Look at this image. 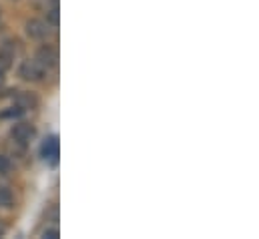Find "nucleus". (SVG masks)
<instances>
[{"instance_id": "nucleus-10", "label": "nucleus", "mask_w": 259, "mask_h": 239, "mask_svg": "<svg viewBox=\"0 0 259 239\" xmlns=\"http://www.w3.org/2000/svg\"><path fill=\"white\" fill-rule=\"evenodd\" d=\"M8 171H10V161H8V157L0 155V173L4 175V173H8Z\"/></svg>"}, {"instance_id": "nucleus-13", "label": "nucleus", "mask_w": 259, "mask_h": 239, "mask_svg": "<svg viewBox=\"0 0 259 239\" xmlns=\"http://www.w3.org/2000/svg\"><path fill=\"white\" fill-rule=\"evenodd\" d=\"M2 83H4V76H2V72H0V85H2Z\"/></svg>"}, {"instance_id": "nucleus-9", "label": "nucleus", "mask_w": 259, "mask_h": 239, "mask_svg": "<svg viewBox=\"0 0 259 239\" xmlns=\"http://www.w3.org/2000/svg\"><path fill=\"white\" fill-rule=\"evenodd\" d=\"M49 22L55 24V26L59 24V8H57V6H53V8L49 10Z\"/></svg>"}, {"instance_id": "nucleus-7", "label": "nucleus", "mask_w": 259, "mask_h": 239, "mask_svg": "<svg viewBox=\"0 0 259 239\" xmlns=\"http://www.w3.org/2000/svg\"><path fill=\"white\" fill-rule=\"evenodd\" d=\"M12 205V193L6 187H0V207H10Z\"/></svg>"}, {"instance_id": "nucleus-8", "label": "nucleus", "mask_w": 259, "mask_h": 239, "mask_svg": "<svg viewBox=\"0 0 259 239\" xmlns=\"http://www.w3.org/2000/svg\"><path fill=\"white\" fill-rule=\"evenodd\" d=\"M10 57H6V55H4V53H0V72H2V74H4V70H8V68H10Z\"/></svg>"}, {"instance_id": "nucleus-12", "label": "nucleus", "mask_w": 259, "mask_h": 239, "mask_svg": "<svg viewBox=\"0 0 259 239\" xmlns=\"http://www.w3.org/2000/svg\"><path fill=\"white\" fill-rule=\"evenodd\" d=\"M4 233H6V227H4V223H2V221H0V237H2V235H4Z\"/></svg>"}, {"instance_id": "nucleus-2", "label": "nucleus", "mask_w": 259, "mask_h": 239, "mask_svg": "<svg viewBox=\"0 0 259 239\" xmlns=\"http://www.w3.org/2000/svg\"><path fill=\"white\" fill-rule=\"evenodd\" d=\"M49 32V24H45L42 20H28L26 22V34L30 38H45Z\"/></svg>"}, {"instance_id": "nucleus-6", "label": "nucleus", "mask_w": 259, "mask_h": 239, "mask_svg": "<svg viewBox=\"0 0 259 239\" xmlns=\"http://www.w3.org/2000/svg\"><path fill=\"white\" fill-rule=\"evenodd\" d=\"M38 103H36V99L30 95V93H20L18 97H16V107L18 109H34Z\"/></svg>"}, {"instance_id": "nucleus-3", "label": "nucleus", "mask_w": 259, "mask_h": 239, "mask_svg": "<svg viewBox=\"0 0 259 239\" xmlns=\"http://www.w3.org/2000/svg\"><path fill=\"white\" fill-rule=\"evenodd\" d=\"M40 153H42L45 159H57L59 157V139L57 137L45 139V143L40 147Z\"/></svg>"}, {"instance_id": "nucleus-11", "label": "nucleus", "mask_w": 259, "mask_h": 239, "mask_svg": "<svg viewBox=\"0 0 259 239\" xmlns=\"http://www.w3.org/2000/svg\"><path fill=\"white\" fill-rule=\"evenodd\" d=\"M42 237L45 239H57L59 237V231H57V229H47V231L42 233Z\"/></svg>"}, {"instance_id": "nucleus-1", "label": "nucleus", "mask_w": 259, "mask_h": 239, "mask_svg": "<svg viewBox=\"0 0 259 239\" xmlns=\"http://www.w3.org/2000/svg\"><path fill=\"white\" fill-rule=\"evenodd\" d=\"M45 74V66L38 64L36 60H24L20 66V76L26 81H40Z\"/></svg>"}, {"instance_id": "nucleus-5", "label": "nucleus", "mask_w": 259, "mask_h": 239, "mask_svg": "<svg viewBox=\"0 0 259 239\" xmlns=\"http://www.w3.org/2000/svg\"><path fill=\"white\" fill-rule=\"evenodd\" d=\"M32 135H34V129L30 125H26V123H20V125H16L12 129V139L18 141V143H26Z\"/></svg>"}, {"instance_id": "nucleus-4", "label": "nucleus", "mask_w": 259, "mask_h": 239, "mask_svg": "<svg viewBox=\"0 0 259 239\" xmlns=\"http://www.w3.org/2000/svg\"><path fill=\"white\" fill-rule=\"evenodd\" d=\"M36 62L42 64L45 68L55 66V64H57V53H55V49H51V47H42V49L38 51V55H36Z\"/></svg>"}]
</instances>
